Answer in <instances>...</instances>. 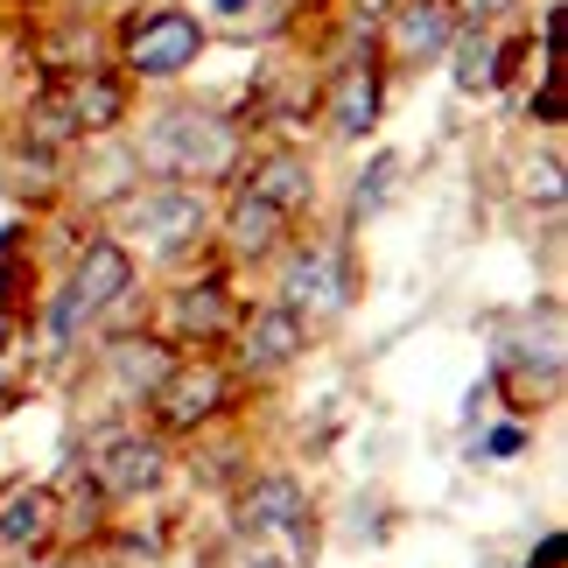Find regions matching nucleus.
<instances>
[{
    "label": "nucleus",
    "instance_id": "obj_20",
    "mask_svg": "<svg viewBox=\"0 0 568 568\" xmlns=\"http://www.w3.org/2000/svg\"><path fill=\"white\" fill-rule=\"evenodd\" d=\"M527 183H540V190H534L540 204H561V169H555V162H540V176H527Z\"/></svg>",
    "mask_w": 568,
    "mask_h": 568
},
{
    "label": "nucleus",
    "instance_id": "obj_5",
    "mask_svg": "<svg viewBox=\"0 0 568 568\" xmlns=\"http://www.w3.org/2000/svg\"><path fill=\"white\" fill-rule=\"evenodd\" d=\"M281 295H288V316H337L344 310V267L337 253H302L288 281H281Z\"/></svg>",
    "mask_w": 568,
    "mask_h": 568
},
{
    "label": "nucleus",
    "instance_id": "obj_12",
    "mask_svg": "<svg viewBox=\"0 0 568 568\" xmlns=\"http://www.w3.org/2000/svg\"><path fill=\"white\" fill-rule=\"evenodd\" d=\"M295 519H302V491L288 477H267V485L246 498V527H295Z\"/></svg>",
    "mask_w": 568,
    "mask_h": 568
},
{
    "label": "nucleus",
    "instance_id": "obj_4",
    "mask_svg": "<svg viewBox=\"0 0 568 568\" xmlns=\"http://www.w3.org/2000/svg\"><path fill=\"white\" fill-rule=\"evenodd\" d=\"M196 42H204V29H196L190 14H155V21H141L134 42H126V57H134V71H183V63L196 57Z\"/></svg>",
    "mask_w": 568,
    "mask_h": 568
},
{
    "label": "nucleus",
    "instance_id": "obj_15",
    "mask_svg": "<svg viewBox=\"0 0 568 568\" xmlns=\"http://www.w3.org/2000/svg\"><path fill=\"white\" fill-rule=\"evenodd\" d=\"M113 373H120V386H162L169 379V352H162V344H134V337H126L113 352Z\"/></svg>",
    "mask_w": 568,
    "mask_h": 568
},
{
    "label": "nucleus",
    "instance_id": "obj_3",
    "mask_svg": "<svg viewBox=\"0 0 568 568\" xmlns=\"http://www.w3.org/2000/svg\"><path fill=\"white\" fill-rule=\"evenodd\" d=\"M126 288V253L120 246H92L84 253V267H78V281H71V295L57 302V316H50V331L57 337H71L78 331V316H92V310H105Z\"/></svg>",
    "mask_w": 568,
    "mask_h": 568
},
{
    "label": "nucleus",
    "instance_id": "obj_11",
    "mask_svg": "<svg viewBox=\"0 0 568 568\" xmlns=\"http://www.w3.org/2000/svg\"><path fill=\"white\" fill-rule=\"evenodd\" d=\"M232 246L239 253H267L274 246V232H281V211L274 204H260V196H239V211H232Z\"/></svg>",
    "mask_w": 568,
    "mask_h": 568
},
{
    "label": "nucleus",
    "instance_id": "obj_19",
    "mask_svg": "<svg viewBox=\"0 0 568 568\" xmlns=\"http://www.w3.org/2000/svg\"><path fill=\"white\" fill-rule=\"evenodd\" d=\"M393 176H400V155H379V162H373V176L358 183V211H386V196H393Z\"/></svg>",
    "mask_w": 568,
    "mask_h": 568
},
{
    "label": "nucleus",
    "instance_id": "obj_8",
    "mask_svg": "<svg viewBox=\"0 0 568 568\" xmlns=\"http://www.w3.org/2000/svg\"><path fill=\"white\" fill-rule=\"evenodd\" d=\"M393 42H400V57L449 50V8H443V0H407L400 21H393Z\"/></svg>",
    "mask_w": 568,
    "mask_h": 568
},
{
    "label": "nucleus",
    "instance_id": "obj_9",
    "mask_svg": "<svg viewBox=\"0 0 568 568\" xmlns=\"http://www.w3.org/2000/svg\"><path fill=\"white\" fill-rule=\"evenodd\" d=\"M295 352H302V316H288V310H260L253 331H246V358H253V365H288Z\"/></svg>",
    "mask_w": 568,
    "mask_h": 568
},
{
    "label": "nucleus",
    "instance_id": "obj_16",
    "mask_svg": "<svg viewBox=\"0 0 568 568\" xmlns=\"http://www.w3.org/2000/svg\"><path fill=\"white\" fill-rule=\"evenodd\" d=\"M176 323H183V331H196V337L225 331V295H217V288H190V295L176 302Z\"/></svg>",
    "mask_w": 568,
    "mask_h": 568
},
{
    "label": "nucleus",
    "instance_id": "obj_25",
    "mask_svg": "<svg viewBox=\"0 0 568 568\" xmlns=\"http://www.w3.org/2000/svg\"><path fill=\"white\" fill-rule=\"evenodd\" d=\"M253 568H274V561H253Z\"/></svg>",
    "mask_w": 568,
    "mask_h": 568
},
{
    "label": "nucleus",
    "instance_id": "obj_21",
    "mask_svg": "<svg viewBox=\"0 0 568 568\" xmlns=\"http://www.w3.org/2000/svg\"><path fill=\"white\" fill-rule=\"evenodd\" d=\"M534 568H568V548H561V540H540V555H534Z\"/></svg>",
    "mask_w": 568,
    "mask_h": 568
},
{
    "label": "nucleus",
    "instance_id": "obj_23",
    "mask_svg": "<svg viewBox=\"0 0 568 568\" xmlns=\"http://www.w3.org/2000/svg\"><path fill=\"white\" fill-rule=\"evenodd\" d=\"M456 8H464V14H477V21H485V14H498V8H506V0H456Z\"/></svg>",
    "mask_w": 568,
    "mask_h": 568
},
{
    "label": "nucleus",
    "instance_id": "obj_17",
    "mask_svg": "<svg viewBox=\"0 0 568 568\" xmlns=\"http://www.w3.org/2000/svg\"><path fill=\"white\" fill-rule=\"evenodd\" d=\"M491 71H498V50H491L485 36H470L464 50H456V84H464V92H485Z\"/></svg>",
    "mask_w": 568,
    "mask_h": 568
},
{
    "label": "nucleus",
    "instance_id": "obj_13",
    "mask_svg": "<svg viewBox=\"0 0 568 568\" xmlns=\"http://www.w3.org/2000/svg\"><path fill=\"white\" fill-rule=\"evenodd\" d=\"M302 190H310V169L281 155V162H260V169H253V190H246V196H260V204H274V211H288Z\"/></svg>",
    "mask_w": 568,
    "mask_h": 568
},
{
    "label": "nucleus",
    "instance_id": "obj_10",
    "mask_svg": "<svg viewBox=\"0 0 568 568\" xmlns=\"http://www.w3.org/2000/svg\"><path fill=\"white\" fill-rule=\"evenodd\" d=\"M373 113H379V84H373V71H344L337 105H331V126H337V134H365V126H373Z\"/></svg>",
    "mask_w": 568,
    "mask_h": 568
},
{
    "label": "nucleus",
    "instance_id": "obj_6",
    "mask_svg": "<svg viewBox=\"0 0 568 568\" xmlns=\"http://www.w3.org/2000/svg\"><path fill=\"white\" fill-rule=\"evenodd\" d=\"M92 470H99L105 491H148L162 477V449L141 443V435H105L99 456H92Z\"/></svg>",
    "mask_w": 568,
    "mask_h": 568
},
{
    "label": "nucleus",
    "instance_id": "obj_1",
    "mask_svg": "<svg viewBox=\"0 0 568 568\" xmlns=\"http://www.w3.org/2000/svg\"><path fill=\"white\" fill-rule=\"evenodd\" d=\"M148 155L162 169H183V176H225L239 141H232V126L211 120V113H162L155 134H148Z\"/></svg>",
    "mask_w": 568,
    "mask_h": 568
},
{
    "label": "nucleus",
    "instance_id": "obj_2",
    "mask_svg": "<svg viewBox=\"0 0 568 568\" xmlns=\"http://www.w3.org/2000/svg\"><path fill=\"white\" fill-rule=\"evenodd\" d=\"M126 225L141 232V246L176 253V246H190V239L204 232V204H196L190 190H148V196L126 204Z\"/></svg>",
    "mask_w": 568,
    "mask_h": 568
},
{
    "label": "nucleus",
    "instance_id": "obj_22",
    "mask_svg": "<svg viewBox=\"0 0 568 568\" xmlns=\"http://www.w3.org/2000/svg\"><path fill=\"white\" fill-rule=\"evenodd\" d=\"M485 449H491V456H513V449H519V428H498Z\"/></svg>",
    "mask_w": 568,
    "mask_h": 568
},
{
    "label": "nucleus",
    "instance_id": "obj_7",
    "mask_svg": "<svg viewBox=\"0 0 568 568\" xmlns=\"http://www.w3.org/2000/svg\"><path fill=\"white\" fill-rule=\"evenodd\" d=\"M155 393H162V422H169V428H190V422H204V414L217 407L225 379H217L211 365H190V373H169Z\"/></svg>",
    "mask_w": 568,
    "mask_h": 568
},
{
    "label": "nucleus",
    "instance_id": "obj_18",
    "mask_svg": "<svg viewBox=\"0 0 568 568\" xmlns=\"http://www.w3.org/2000/svg\"><path fill=\"white\" fill-rule=\"evenodd\" d=\"M71 113L84 126H105V120L120 113V92H113V84H78V92H71Z\"/></svg>",
    "mask_w": 568,
    "mask_h": 568
},
{
    "label": "nucleus",
    "instance_id": "obj_14",
    "mask_svg": "<svg viewBox=\"0 0 568 568\" xmlns=\"http://www.w3.org/2000/svg\"><path fill=\"white\" fill-rule=\"evenodd\" d=\"M50 534V491H21L8 498V513H0V540L21 548V540H42Z\"/></svg>",
    "mask_w": 568,
    "mask_h": 568
},
{
    "label": "nucleus",
    "instance_id": "obj_24",
    "mask_svg": "<svg viewBox=\"0 0 568 568\" xmlns=\"http://www.w3.org/2000/svg\"><path fill=\"white\" fill-rule=\"evenodd\" d=\"M217 8H239V0H217Z\"/></svg>",
    "mask_w": 568,
    "mask_h": 568
}]
</instances>
